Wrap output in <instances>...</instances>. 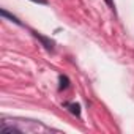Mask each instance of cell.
<instances>
[{"label": "cell", "mask_w": 134, "mask_h": 134, "mask_svg": "<svg viewBox=\"0 0 134 134\" xmlns=\"http://www.w3.org/2000/svg\"><path fill=\"white\" fill-rule=\"evenodd\" d=\"M68 107L71 109V112H73V114H76V115H79V112H81V110H79V106H77V104H70Z\"/></svg>", "instance_id": "2"}, {"label": "cell", "mask_w": 134, "mask_h": 134, "mask_svg": "<svg viewBox=\"0 0 134 134\" xmlns=\"http://www.w3.org/2000/svg\"><path fill=\"white\" fill-rule=\"evenodd\" d=\"M32 2H35V3H43V5H46V3H47L46 0H32Z\"/></svg>", "instance_id": "3"}, {"label": "cell", "mask_w": 134, "mask_h": 134, "mask_svg": "<svg viewBox=\"0 0 134 134\" xmlns=\"http://www.w3.org/2000/svg\"><path fill=\"white\" fill-rule=\"evenodd\" d=\"M60 90L62 88H66V87H68V79H66V77H63V76H60Z\"/></svg>", "instance_id": "1"}]
</instances>
